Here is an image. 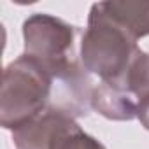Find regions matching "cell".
Returning <instances> with one entry per match:
<instances>
[{"mask_svg": "<svg viewBox=\"0 0 149 149\" xmlns=\"http://www.w3.org/2000/svg\"><path fill=\"white\" fill-rule=\"evenodd\" d=\"M139 53L137 40L105 13L100 2L93 4L81 39L83 67L104 83H118Z\"/></svg>", "mask_w": 149, "mask_h": 149, "instance_id": "cell-1", "label": "cell"}, {"mask_svg": "<svg viewBox=\"0 0 149 149\" xmlns=\"http://www.w3.org/2000/svg\"><path fill=\"white\" fill-rule=\"evenodd\" d=\"M51 72L33 56L23 53L4 70L0 95V123L18 130L49 109Z\"/></svg>", "mask_w": 149, "mask_h": 149, "instance_id": "cell-2", "label": "cell"}, {"mask_svg": "<svg viewBox=\"0 0 149 149\" xmlns=\"http://www.w3.org/2000/svg\"><path fill=\"white\" fill-rule=\"evenodd\" d=\"M16 149H105L88 135L74 118L46 111L30 123L13 132Z\"/></svg>", "mask_w": 149, "mask_h": 149, "instance_id": "cell-3", "label": "cell"}, {"mask_svg": "<svg viewBox=\"0 0 149 149\" xmlns=\"http://www.w3.org/2000/svg\"><path fill=\"white\" fill-rule=\"evenodd\" d=\"M77 28L51 14H32L23 23L25 53L42 63H56L74 58Z\"/></svg>", "mask_w": 149, "mask_h": 149, "instance_id": "cell-4", "label": "cell"}, {"mask_svg": "<svg viewBox=\"0 0 149 149\" xmlns=\"http://www.w3.org/2000/svg\"><path fill=\"white\" fill-rule=\"evenodd\" d=\"M91 109L112 121H130L137 118L139 100L119 83H100L93 90Z\"/></svg>", "mask_w": 149, "mask_h": 149, "instance_id": "cell-5", "label": "cell"}, {"mask_svg": "<svg viewBox=\"0 0 149 149\" xmlns=\"http://www.w3.org/2000/svg\"><path fill=\"white\" fill-rule=\"evenodd\" d=\"M100 4L105 13L135 40L149 35V0H116Z\"/></svg>", "mask_w": 149, "mask_h": 149, "instance_id": "cell-6", "label": "cell"}, {"mask_svg": "<svg viewBox=\"0 0 149 149\" xmlns=\"http://www.w3.org/2000/svg\"><path fill=\"white\" fill-rule=\"evenodd\" d=\"M123 84L139 102L149 95V53L140 51L139 56L132 61L125 77L118 81Z\"/></svg>", "mask_w": 149, "mask_h": 149, "instance_id": "cell-7", "label": "cell"}, {"mask_svg": "<svg viewBox=\"0 0 149 149\" xmlns=\"http://www.w3.org/2000/svg\"><path fill=\"white\" fill-rule=\"evenodd\" d=\"M137 118L140 119V123L144 125V128H146V130H149V95L139 102Z\"/></svg>", "mask_w": 149, "mask_h": 149, "instance_id": "cell-8", "label": "cell"}]
</instances>
